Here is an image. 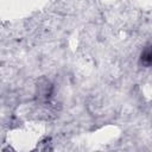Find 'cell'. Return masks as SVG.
<instances>
[{
  "mask_svg": "<svg viewBox=\"0 0 152 152\" xmlns=\"http://www.w3.org/2000/svg\"><path fill=\"white\" fill-rule=\"evenodd\" d=\"M140 64L144 66H152V44L147 45L140 53Z\"/></svg>",
  "mask_w": 152,
  "mask_h": 152,
  "instance_id": "cell-1",
  "label": "cell"
}]
</instances>
